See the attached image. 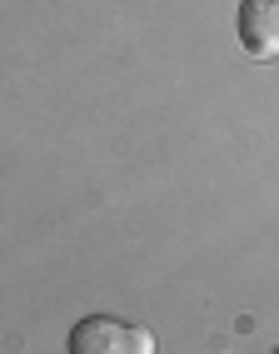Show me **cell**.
Wrapping results in <instances>:
<instances>
[{"instance_id": "obj_1", "label": "cell", "mask_w": 279, "mask_h": 354, "mask_svg": "<svg viewBox=\"0 0 279 354\" xmlns=\"http://www.w3.org/2000/svg\"><path fill=\"white\" fill-rule=\"evenodd\" d=\"M70 354H155V335L115 315H85L70 329Z\"/></svg>"}, {"instance_id": "obj_2", "label": "cell", "mask_w": 279, "mask_h": 354, "mask_svg": "<svg viewBox=\"0 0 279 354\" xmlns=\"http://www.w3.org/2000/svg\"><path fill=\"white\" fill-rule=\"evenodd\" d=\"M235 30L249 60H279V0H240Z\"/></svg>"}]
</instances>
